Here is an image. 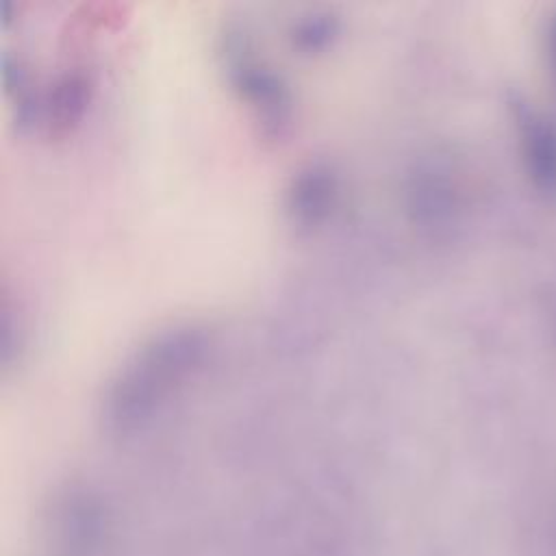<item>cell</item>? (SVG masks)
Here are the masks:
<instances>
[{"label": "cell", "mask_w": 556, "mask_h": 556, "mask_svg": "<svg viewBox=\"0 0 556 556\" xmlns=\"http://www.w3.org/2000/svg\"><path fill=\"white\" fill-rule=\"evenodd\" d=\"M515 126L530 185L539 195L556 202V122L528 102H517Z\"/></svg>", "instance_id": "obj_1"}, {"label": "cell", "mask_w": 556, "mask_h": 556, "mask_svg": "<svg viewBox=\"0 0 556 556\" xmlns=\"http://www.w3.org/2000/svg\"><path fill=\"white\" fill-rule=\"evenodd\" d=\"M328 191H332V180L326 172H306L293 189V208L302 219H317L326 208Z\"/></svg>", "instance_id": "obj_2"}, {"label": "cell", "mask_w": 556, "mask_h": 556, "mask_svg": "<svg viewBox=\"0 0 556 556\" xmlns=\"http://www.w3.org/2000/svg\"><path fill=\"white\" fill-rule=\"evenodd\" d=\"M543 56L552 89L556 91V9L545 17L543 24Z\"/></svg>", "instance_id": "obj_3"}]
</instances>
